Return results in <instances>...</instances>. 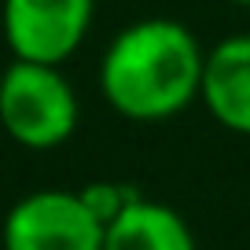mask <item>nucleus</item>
<instances>
[{
    "label": "nucleus",
    "mask_w": 250,
    "mask_h": 250,
    "mask_svg": "<svg viewBox=\"0 0 250 250\" xmlns=\"http://www.w3.org/2000/svg\"><path fill=\"white\" fill-rule=\"evenodd\" d=\"M206 52L184 22L166 15L136 19L100 55V92L118 118L169 122L199 100Z\"/></svg>",
    "instance_id": "f257e3e1"
},
{
    "label": "nucleus",
    "mask_w": 250,
    "mask_h": 250,
    "mask_svg": "<svg viewBox=\"0 0 250 250\" xmlns=\"http://www.w3.org/2000/svg\"><path fill=\"white\" fill-rule=\"evenodd\" d=\"M81 103L62 66L11 59L0 70V129L26 151L62 147L78 133Z\"/></svg>",
    "instance_id": "f03ea898"
},
{
    "label": "nucleus",
    "mask_w": 250,
    "mask_h": 250,
    "mask_svg": "<svg viewBox=\"0 0 250 250\" xmlns=\"http://www.w3.org/2000/svg\"><path fill=\"white\" fill-rule=\"evenodd\" d=\"M103 217L81 191L44 188L22 195L4 217V250H103Z\"/></svg>",
    "instance_id": "7ed1b4c3"
},
{
    "label": "nucleus",
    "mask_w": 250,
    "mask_h": 250,
    "mask_svg": "<svg viewBox=\"0 0 250 250\" xmlns=\"http://www.w3.org/2000/svg\"><path fill=\"white\" fill-rule=\"evenodd\" d=\"M96 0H4L0 30L11 59L62 66L92 30Z\"/></svg>",
    "instance_id": "20e7f679"
},
{
    "label": "nucleus",
    "mask_w": 250,
    "mask_h": 250,
    "mask_svg": "<svg viewBox=\"0 0 250 250\" xmlns=\"http://www.w3.org/2000/svg\"><path fill=\"white\" fill-rule=\"evenodd\" d=\"M199 100L228 133L250 136V33H232L206 52Z\"/></svg>",
    "instance_id": "39448f33"
},
{
    "label": "nucleus",
    "mask_w": 250,
    "mask_h": 250,
    "mask_svg": "<svg viewBox=\"0 0 250 250\" xmlns=\"http://www.w3.org/2000/svg\"><path fill=\"white\" fill-rule=\"evenodd\" d=\"M103 250H195V235L173 206L129 199L103 228Z\"/></svg>",
    "instance_id": "423d86ee"
},
{
    "label": "nucleus",
    "mask_w": 250,
    "mask_h": 250,
    "mask_svg": "<svg viewBox=\"0 0 250 250\" xmlns=\"http://www.w3.org/2000/svg\"><path fill=\"white\" fill-rule=\"evenodd\" d=\"M225 4H235V8H250V0H225Z\"/></svg>",
    "instance_id": "0eeeda50"
}]
</instances>
